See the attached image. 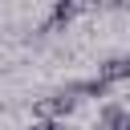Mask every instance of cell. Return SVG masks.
<instances>
[{
    "label": "cell",
    "mask_w": 130,
    "mask_h": 130,
    "mask_svg": "<svg viewBox=\"0 0 130 130\" xmlns=\"http://www.w3.org/2000/svg\"><path fill=\"white\" fill-rule=\"evenodd\" d=\"M89 130H106V126H98V122H93V126H89Z\"/></svg>",
    "instance_id": "5"
},
{
    "label": "cell",
    "mask_w": 130,
    "mask_h": 130,
    "mask_svg": "<svg viewBox=\"0 0 130 130\" xmlns=\"http://www.w3.org/2000/svg\"><path fill=\"white\" fill-rule=\"evenodd\" d=\"M98 126H106V130H130V110H126L122 102H102Z\"/></svg>",
    "instance_id": "3"
},
{
    "label": "cell",
    "mask_w": 130,
    "mask_h": 130,
    "mask_svg": "<svg viewBox=\"0 0 130 130\" xmlns=\"http://www.w3.org/2000/svg\"><path fill=\"white\" fill-rule=\"evenodd\" d=\"M28 130H73L69 122H32Z\"/></svg>",
    "instance_id": "4"
},
{
    "label": "cell",
    "mask_w": 130,
    "mask_h": 130,
    "mask_svg": "<svg viewBox=\"0 0 130 130\" xmlns=\"http://www.w3.org/2000/svg\"><path fill=\"white\" fill-rule=\"evenodd\" d=\"M81 12V4H73V0H57L53 8H49V16L41 20V28H37V37H45V32H57V28H65L73 16Z\"/></svg>",
    "instance_id": "2"
},
{
    "label": "cell",
    "mask_w": 130,
    "mask_h": 130,
    "mask_svg": "<svg viewBox=\"0 0 130 130\" xmlns=\"http://www.w3.org/2000/svg\"><path fill=\"white\" fill-rule=\"evenodd\" d=\"M106 89L110 85H122V81H130V53H110L102 65H98V73H93Z\"/></svg>",
    "instance_id": "1"
}]
</instances>
